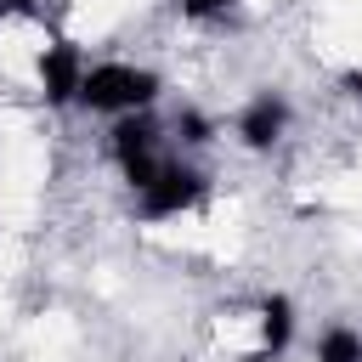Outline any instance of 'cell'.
<instances>
[{"mask_svg":"<svg viewBox=\"0 0 362 362\" xmlns=\"http://www.w3.org/2000/svg\"><path fill=\"white\" fill-rule=\"evenodd\" d=\"M158 90H164V79H158L153 68H136V62H96V68H85V79H79V107L119 119V113L153 107Z\"/></svg>","mask_w":362,"mask_h":362,"instance_id":"obj_1","label":"cell"},{"mask_svg":"<svg viewBox=\"0 0 362 362\" xmlns=\"http://www.w3.org/2000/svg\"><path fill=\"white\" fill-rule=\"evenodd\" d=\"M204 192H209L204 170H192V164H170V158H164V164L153 170V181L136 187V209H141L147 221H170V215L204 204Z\"/></svg>","mask_w":362,"mask_h":362,"instance_id":"obj_2","label":"cell"},{"mask_svg":"<svg viewBox=\"0 0 362 362\" xmlns=\"http://www.w3.org/2000/svg\"><path fill=\"white\" fill-rule=\"evenodd\" d=\"M113 164L124 170L130 187H147L153 170L164 164V153H158V124H153L147 107H141V113H119V124H113Z\"/></svg>","mask_w":362,"mask_h":362,"instance_id":"obj_3","label":"cell"},{"mask_svg":"<svg viewBox=\"0 0 362 362\" xmlns=\"http://www.w3.org/2000/svg\"><path fill=\"white\" fill-rule=\"evenodd\" d=\"M79 79H85V57L74 40H51L40 51V85H45V102L51 107H68L79 102Z\"/></svg>","mask_w":362,"mask_h":362,"instance_id":"obj_4","label":"cell"},{"mask_svg":"<svg viewBox=\"0 0 362 362\" xmlns=\"http://www.w3.org/2000/svg\"><path fill=\"white\" fill-rule=\"evenodd\" d=\"M283 130H288V102L283 96H255L243 113H238V141L249 147V153H266V147H277L283 141Z\"/></svg>","mask_w":362,"mask_h":362,"instance_id":"obj_5","label":"cell"},{"mask_svg":"<svg viewBox=\"0 0 362 362\" xmlns=\"http://www.w3.org/2000/svg\"><path fill=\"white\" fill-rule=\"evenodd\" d=\"M288 339H294V305L283 294L260 300V351L277 356V351H288Z\"/></svg>","mask_w":362,"mask_h":362,"instance_id":"obj_6","label":"cell"},{"mask_svg":"<svg viewBox=\"0 0 362 362\" xmlns=\"http://www.w3.org/2000/svg\"><path fill=\"white\" fill-rule=\"evenodd\" d=\"M317 362H362V334L356 328H322V339H317Z\"/></svg>","mask_w":362,"mask_h":362,"instance_id":"obj_7","label":"cell"},{"mask_svg":"<svg viewBox=\"0 0 362 362\" xmlns=\"http://www.w3.org/2000/svg\"><path fill=\"white\" fill-rule=\"evenodd\" d=\"M175 136H181V141H192V147H198V141H209L204 113H192V107H187V113H175Z\"/></svg>","mask_w":362,"mask_h":362,"instance_id":"obj_8","label":"cell"},{"mask_svg":"<svg viewBox=\"0 0 362 362\" xmlns=\"http://www.w3.org/2000/svg\"><path fill=\"white\" fill-rule=\"evenodd\" d=\"M181 11H187V17H221L226 0H181Z\"/></svg>","mask_w":362,"mask_h":362,"instance_id":"obj_9","label":"cell"},{"mask_svg":"<svg viewBox=\"0 0 362 362\" xmlns=\"http://www.w3.org/2000/svg\"><path fill=\"white\" fill-rule=\"evenodd\" d=\"M0 11H11V17H28V11H34V0H0Z\"/></svg>","mask_w":362,"mask_h":362,"instance_id":"obj_10","label":"cell"},{"mask_svg":"<svg viewBox=\"0 0 362 362\" xmlns=\"http://www.w3.org/2000/svg\"><path fill=\"white\" fill-rule=\"evenodd\" d=\"M345 90H351V96L362 102V68H356V74H345Z\"/></svg>","mask_w":362,"mask_h":362,"instance_id":"obj_11","label":"cell"}]
</instances>
